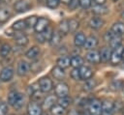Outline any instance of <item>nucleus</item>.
Segmentation results:
<instances>
[{
	"mask_svg": "<svg viewBox=\"0 0 124 115\" xmlns=\"http://www.w3.org/2000/svg\"><path fill=\"white\" fill-rule=\"evenodd\" d=\"M105 41L108 43L109 47L111 49H114L121 45V37L115 35L111 30L108 31L105 34Z\"/></svg>",
	"mask_w": 124,
	"mask_h": 115,
	"instance_id": "obj_1",
	"label": "nucleus"
},
{
	"mask_svg": "<svg viewBox=\"0 0 124 115\" xmlns=\"http://www.w3.org/2000/svg\"><path fill=\"white\" fill-rule=\"evenodd\" d=\"M90 115H102V101L98 99H93L88 105Z\"/></svg>",
	"mask_w": 124,
	"mask_h": 115,
	"instance_id": "obj_2",
	"label": "nucleus"
},
{
	"mask_svg": "<svg viewBox=\"0 0 124 115\" xmlns=\"http://www.w3.org/2000/svg\"><path fill=\"white\" fill-rule=\"evenodd\" d=\"M39 87H40V90L41 92L43 93H47L49 91L52 90L53 88V83L51 81V79L49 77H46V76H44L42 77L40 80H39Z\"/></svg>",
	"mask_w": 124,
	"mask_h": 115,
	"instance_id": "obj_3",
	"label": "nucleus"
},
{
	"mask_svg": "<svg viewBox=\"0 0 124 115\" xmlns=\"http://www.w3.org/2000/svg\"><path fill=\"white\" fill-rule=\"evenodd\" d=\"M54 92H55V96L58 97V98L68 97V95H69V87L65 82H59V83H57L55 85Z\"/></svg>",
	"mask_w": 124,
	"mask_h": 115,
	"instance_id": "obj_4",
	"label": "nucleus"
},
{
	"mask_svg": "<svg viewBox=\"0 0 124 115\" xmlns=\"http://www.w3.org/2000/svg\"><path fill=\"white\" fill-rule=\"evenodd\" d=\"M124 51V46L120 45L114 49H112L111 57H110V63L113 65L119 64V62L122 60V53Z\"/></svg>",
	"mask_w": 124,
	"mask_h": 115,
	"instance_id": "obj_5",
	"label": "nucleus"
},
{
	"mask_svg": "<svg viewBox=\"0 0 124 115\" xmlns=\"http://www.w3.org/2000/svg\"><path fill=\"white\" fill-rule=\"evenodd\" d=\"M114 111V102L109 100H106L102 102V115H113Z\"/></svg>",
	"mask_w": 124,
	"mask_h": 115,
	"instance_id": "obj_6",
	"label": "nucleus"
},
{
	"mask_svg": "<svg viewBox=\"0 0 124 115\" xmlns=\"http://www.w3.org/2000/svg\"><path fill=\"white\" fill-rule=\"evenodd\" d=\"M31 7H32V5L29 0H18L14 6L15 10L17 13H24V12L28 11Z\"/></svg>",
	"mask_w": 124,
	"mask_h": 115,
	"instance_id": "obj_7",
	"label": "nucleus"
},
{
	"mask_svg": "<svg viewBox=\"0 0 124 115\" xmlns=\"http://www.w3.org/2000/svg\"><path fill=\"white\" fill-rule=\"evenodd\" d=\"M48 24H49V20L46 17H39L37 22H36V25L34 27L35 31L37 33H42L44 32L47 27H48Z\"/></svg>",
	"mask_w": 124,
	"mask_h": 115,
	"instance_id": "obj_8",
	"label": "nucleus"
},
{
	"mask_svg": "<svg viewBox=\"0 0 124 115\" xmlns=\"http://www.w3.org/2000/svg\"><path fill=\"white\" fill-rule=\"evenodd\" d=\"M85 58L88 62L92 63V64H99L101 62V57H100V52L97 51V50H89L86 55H85Z\"/></svg>",
	"mask_w": 124,
	"mask_h": 115,
	"instance_id": "obj_9",
	"label": "nucleus"
},
{
	"mask_svg": "<svg viewBox=\"0 0 124 115\" xmlns=\"http://www.w3.org/2000/svg\"><path fill=\"white\" fill-rule=\"evenodd\" d=\"M14 76V70L11 67H5L0 72V80L3 82L10 81Z\"/></svg>",
	"mask_w": 124,
	"mask_h": 115,
	"instance_id": "obj_10",
	"label": "nucleus"
},
{
	"mask_svg": "<svg viewBox=\"0 0 124 115\" xmlns=\"http://www.w3.org/2000/svg\"><path fill=\"white\" fill-rule=\"evenodd\" d=\"M27 113L28 115H42V107L35 101H30L27 106Z\"/></svg>",
	"mask_w": 124,
	"mask_h": 115,
	"instance_id": "obj_11",
	"label": "nucleus"
},
{
	"mask_svg": "<svg viewBox=\"0 0 124 115\" xmlns=\"http://www.w3.org/2000/svg\"><path fill=\"white\" fill-rule=\"evenodd\" d=\"M30 71V65L28 62L24 61V60H21L18 62L17 64V69H16V72L18 75L20 76H23L25 74H27Z\"/></svg>",
	"mask_w": 124,
	"mask_h": 115,
	"instance_id": "obj_12",
	"label": "nucleus"
},
{
	"mask_svg": "<svg viewBox=\"0 0 124 115\" xmlns=\"http://www.w3.org/2000/svg\"><path fill=\"white\" fill-rule=\"evenodd\" d=\"M111 52L112 49L109 46H105L101 49L100 51V57H101V61L102 62H108L110 61V57H111Z\"/></svg>",
	"mask_w": 124,
	"mask_h": 115,
	"instance_id": "obj_13",
	"label": "nucleus"
},
{
	"mask_svg": "<svg viewBox=\"0 0 124 115\" xmlns=\"http://www.w3.org/2000/svg\"><path fill=\"white\" fill-rule=\"evenodd\" d=\"M97 45H98V39L94 36H89L88 38H86V41H85V43L83 46L87 50H92Z\"/></svg>",
	"mask_w": 124,
	"mask_h": 115,
	"instance_id": "obj_14",
	"label": "nucleus"
},
{
	"mask_svg": "<svg viewBox=\"0 0 124 115\" xmlns=\"http://www.w3.org/2000/svg\"><path fill=\"white\" fill-rule=\"evenodd\" d=\"M79 73H80V78L83 80H87L90 79L93 75V72L92 70L87 67V66H82L79 68Z\"/></svg>",
	"mask_w": 124,
	"mask_h": 115,
	"instance_id": "obj_15",
	"label": "nucleus"
},
{
	"mask_svg": "<svg viewBox=\"0 0 124 115\" xmlns=\"http://www.w3.org/2000/svg\"><path fill=\"white\" fill-rule=\"evenodd\" d=\"M85 41H86V37L83 33H81V32L76 33L75 38H74V43L76 46H78V47L83 46L85 43Z\"/></svg>",
	"mask_w": 124,
	"mask_h": 115,
	"instance_id": "obj_16",
	"label": "nucleus"
},
{
	"mask_svg": "<svg viewBox=\"0 0 124 115\" xmlns=\"http://www.w3.org/2000/svg\"><path fill=\"white\" fill-rule=\"evenodd\" d=\"M56 63H57V66L58 67H60L62 69H66L69 66H71V58L68 57V56H66V55H62V56H60L57 59Z\"/></svg>",
	"mask_w": 124,
	"mask_h": 115,
	"instance_id": "obj_17",
	"label": "nucleus"
},
{
	"mask_svg": "<svg viewBox=\"0 0 124 115\" xmlns=\"http://www.w3.org/2000/svg\"><path fill=\"white\" fill-rule=\"evenodd\" d=\"M51 74L54 78L58 79V80H62L64 77H65V71L64 69L58 67V66H55L52 70H51Z\"/></svg>",
	"mask_w": 124,
	"mask_h": 115,
	"instance_id": "obj_18",
	"label": "nucleus"
},
{
	"mask_svg": "<svg viewBox=\"0 0 124 115\" xmlns=\"http://www.w3.org/2000/svg\"><path fill=\"white\" fill-rule=\"evenodd\" d=\"M104 25V20L99 16H94L89 20V26L92 29H100Z\"/></svg>",
	"mask_w": 124,
	"mask_h": 115,
	"instance_id": "obj_19",
	"label": "nucleus"
},
{
	"mask_svg": "<svg viewBox=\"0 0 124 115\" xmlns=\"http://www.w3.org/2000/svg\"><path fill=\"white\" fill-rule=\"evenodd\" d=\"M39 54H40V49L38 46H32L31 48H29L26 53H25V56L31 60H35L39 57Z\"/></svg>",
	"mask_w": 124,
	"mask_h": 115,
	"instance_id": "obj_20",
	"label": "nucleus"
},
{
	"mask_svg": "<svg viewBox=\"0 0 124 115\" xmlns=\"http://www.w3.org/2000/svg\"><path fill=\"white\" fill-rule=\"evenodd\" d=\"M110 30H111L115 35L122 37V36L124 35V23H122V22H115V23L112 25V27H111Z\"/></svg>",
	"mask_w": 124,
	"mask_h": 115,
	"instance_id": "obj_21",
	"label": "nucleus"
},
{
	"mask_svg": "<svg viewBox=\"0 0 124 115\" xmlns=\"http://www.w3.org/2000/svg\"><path fill=\"white\" fill-rule=\"evenodd\" d=\"M108 12V9L104 5H95L92 8V13L97 15H103L106 14Z\"/></svg>",
	"mask_w": 124,
	"mask_h": 115,
	"instance_id": "obj_22",
	"label": "nucleus"
},
{
	"mask_svg": "<svg viewBox=\"0 0 124 115\" xmlns=\"http://www.w3.org/2000/svg\"><path fill=\"white\" fill-rule=\"evenodd\" d=\"M71 66L74 69H79L80 67L83 66V59L78 55L73 56L71 58Z\"/></svg>",
	"mask_w": 124,
	"mask_h": 115,
	"instance_id": "obj_23",
	"label": "nucleus"
},
{
	"mask_svg": "<svg viewBox=\"0 0 124 115\" xmlns=\"http://www.w3.org/2000/svg\"><path fill=\"white\" fill-rule=\"evenodd\" d=\"M56 102V99L54 96H48L45 99L44 102H43V107L46 109H50Z\"/></svg>",
	"mask_w": 124,
	"mask_h": 115,
	"instance_id": "obj_24",
	"label": "nucleus"
},
{
	"mask_svg": "<svg viewBox=\"0 0 124 115\" xmlns=\"http://www.w3.org/2000/svg\"><path fill=\"white\" fill-rule=\"evenodd\" d=\"M61 41V34L59 33V31H53V34L49 40V43L51 46H57L60 43Z\"/></svg>",
	"mask_w": 124,
	"mask_h": 115,
	"instance_id": "obj_25",
	"label": "nucleus"
},
{
	"mask_svg": "<svg viewBox=\"0 0 124 115\" xmlns=\"http://www.w3.org/2000/svg\"><path fill=\"white\" fill-rule=\"evenodd\" d=\"M65 109L66 108L62 107L58 103H55L49 110H50V112H51L52 115H65V113H66V110Z\"/></svg>",
	"mask_w": 124,
	"mask_h": 115,
	"instance_id": "obj_26",
	"label": "nucleus"
},
{
	"mask_svg": "<svg viewBox=\"0 0 124 115\" xmlns=\"http://www.w3.org/2000/svg\"><path fill=\"white\" fill-rule=\"evenodd\" d=\"M12 28H13L14 30H16V31H22V30H25V29L27 28L25 19H19V20L16 21V22L13 24Z\"/></svg>",
	"mask_w": 124,
	"mask_h": 115,
	"instance_id": "obj_27",
	"label": "nucleus"
},
{
	"mask_svg": "<svg viewBox=\"0 0 124 115\" xmlns=\"http://www.w3.org/2000/svg\"><path fill=\"white\" fill-rule=\"evenodd\" d=\"M24 104V96L21 93H18L16 96V99L13 104V107L15 109H20Z\"/></svg>",
	"mask_w": 124,
	"mask_h": 115,
	"instance_id": "obj_28",
	"label": "nucleus"
},
{
	"mask_svg": "<svg viewBox=\"0 0 124 115\" xmlns=\"http://www.w3.org/2000/svg\"><path fill=\"white\" fill-rule=\"evenodd\" d=\"M15 40H16V44L18 45H21V46H24L28 43V38L23 35V34H17L15 36Z\"/></svg>",
	"mask_w": 124,
	"mask_h": 115,
	"instance_id": "obj_29",
	"label": "nucleus"
},
{
	"mask_svg": "<svg viewBox=\"0 0 124 115\" xmlns=\"http://www.w3.org/2000/svg\"><path fill=\"white\" fill-rule=\"evenodd\" d=\"M59 33L62 35H66L69 33V20L63 19L59 23Z\"/></svg>",
	"mask_w": 124,
	"mask_h": 115,
	"instance_id": "obj_30",
	"label": "nucleus"
},
{
	"mask_svg": "<svg viewBox=\"0 0 124 115\" xmlns=\"http://www.w3.org/2000/svg\"><path fill=\"white\" fill-rule=\"evenodd\" d=\"M11 16V13L8 9L1 8L0 9V22H6Z\"/></svg>",
	"mask_w": 124,
	"mask_h": 115,
	"instance_id": "obj_31",
	"label": "nucleus"
},
{
	"mask_svg": "<svg viewBox=\"0 0 124 115\" xmlns=\"http://www.w3.org/2000/svg\"><path fill=\"white\" fill-rule=\"evenodd\" d=\"M95 86H96V82H95V80L94 79H87V80H85V82H84V84H83V90L84 91H91L92 89H94L95 88Z\"/></svg>",
	"mask_w": 124,
	"mask_h": 115,
	"instance_id": "obj_32",
	"label": "nucleus"
},
{
	"mask_svg": "<svg viewBox=\"0 0 124 115\" xmlns=\"http://www.w3.org/2000/svg\"><path fill=\"white\" fill-rule=\"evenodd\" d=\"M78 26H79V23H78V21L77 19L72 18V19L69 20V32L75 33L78 30Z\"/></svg>",
	"mask_w": 124,
	"mask_h": 115,
	"instance_id": "obj_33",
	"label": "nucleus"
},
{
	"mask_svg": "<svg viewBox=\"0 0 124 115\" xmlns=\"http://www.w3.org/2000/svg\"><path fill=\"white\" fill-rule=\"evenodd\" d=\"M11 46L8 43H4L0 47V56L1 57H7L11 52Z\"/></svg>",
	"mask_w": 124,
	"mask_h": 115,
	"instance_id": "obj_34",
	"label": "nucleus"
},
{
	"mask_svg": "<svg viewBox=\"0 0 124 115\" xmlns=\"http://www.w3.org/2000/svg\"><path fill=\"white\" fill-rule=\"evenodd\" d=\"M58 104L61 105L64 108H67L71 104V99L69 97H64V98H59L58 100Z\"/></svg>",
	"mask_w": 124,
	"mask_h": 115,
	"instance_id": "obj_35",
	"label": "nucleus"
},
{
	"mask_svg": "<svg viewBox=\"0 0 124 115\" xmlns=\"http://www.w3.org/2000/svg\"><path fill=\"white\" fill-rule=\"evenodd\" d=\"M37 20H38V17L35 16V15H31V16L26 17V18H25V21H26L27 27H35Z\"/></svg>",
	"mask_w": 124,
	"mask_h": 115,
	"instance_id": "obj_36",
	"label": "nucleus"
},
{
	"mask_svg": "<svg viewBox=\"0 0 124 115\" xmlns=\"http://www.w3.org/2000/svg\"><path fill=\"white\" fill-rule=\"evenodd\" d=\"M17 94H18V92H16V91H11V92L9 93V95H8V103L11 104L12 106H13V104H14L16 99Z\"/></svg>",
	"mask_w": 124,
	"mask_h": 115,
	"instance_id": "obj_37",
	"label": "nucleus"
},
{
	"mask_svg": "<svg viewBox=\"0 0 124 115\" xmlns=\"http://www.w3.org/2000/svg\"><path fill=\"white\" fill-rule=\"evenodd\" d=\"M42 34H43V36H44L45 40L49 42V40H50V38H51V36H52V34H53V30L48 26V27H47L44 32H42Z\"/></svg>",
	"mask_w": 124,
	"mask_h": 115,
	"instance_id": "obj_38",
	"label": "nucleus"
},
{
	"mask_svg": "<svg viewBox=\"0 0 124 115\" xmlns=\"http://www.w3.org/2000/svg\"><path fill=\"white\" fill-rule=\"evenodd\" d=\"M59 3H60V0H46V4L48 8L50 9H55L59 6Z\"/></svg>",
	"mask_w": 124,
	"mask_h": 115,
	"instance_id": "obj_39",
	"label": "nucleus"
},
{
	"mask_svg": "<svg viewBox=\"0 0 124 115\" xmlns=\"http://www.w3.org/2000/svg\"><path fill=\"white\" fill-rule=\"evenodd\" d=\"M71 77L74 80H80V73H79V69H73L71 72Z\"/></svg>",
	"mask_w": 124,
	"mask_h": 115,
	"instance_id": "obj_40",
	"label": "nucleus"
},
{
	"mask_svg": "<svg viewBox=\"0 0 124 115\" xmlns=\"http://www.w3.org/2000/svg\"><path fill=\"white\" fill-rule=\"evenodd\" d=\"M92 5V0H79V6L82 9H88Z\"/></svg>",
	"mask_w": 124,
	"mask_h": 115,
	"instance_id": "obj_41",
	"label": "nucleus"
},
{
	"mask_svg": "<svg viewBox=\"0 0 124 115\" xmlns=\"http://www.w3.org/2000/svg\"><path fill=\"white\" fill-rule=\"evenodd\" d=\"M8 114V104L4 101L0 102V115H7Z\"/></svg>",
	"mask_w": 124,
	"mask_h": 115,
	"instance_id": "obj_42",
	"label": "nucleus"
},
{
	"mask_svg": "<svg viewBox=\"0 0 124 115\" xmlns=\"http://www.w3.org/2000/svg\"><path fill=\"white\" fill-rule=\"evenodd\" d=\"M78 6H79V0H73V1L69 4L70 10H75Z\"/></svg>",
	"mask_w": 124,
	"mask_h": 115,
	"instance_id": "obj_43",
	"label": "nucleus"
},
{
	"mask_svg": "<svg viewBox=\"0 0 124 115\" xmlns=\"http://www.w3.org/2000/svg\"><path fill=\"white\" fill-rule=\"evenodd\" d=\"M35 39H36V41L39 42V43H44V42L46 41L42 33H37L36 36H35Z\"/></svg>",
	"mask_w": 124,
	"mask_h": 115,
	"instance_id": "obj_44",
	"label": "nucleus"
},
{
	"mask_svg": "<svg viewBox=\"0 0 124 115\" xmlns=\"http://www.w3.org/2000/svg\"><path fill=\"white\" fill-rule=\"evenodd\" d=\"M92 1L95 3V5H105L107 0H92Z\"/></svg>",
	"mask_w": 124,
	"mask_h": 115,
	"instance_id": "obj_45",
	"label": "nucleus"
},
{
	"mask_svg": "<svg viewBox=\"0 0 124 115\" xmlns=\"http://www.w3.org/2000/svg\"><path fill=\"white\" fill-rule=\"evenodd\" d=\"M73 0H60V2H62V3H64V4H70L71 2H72Z\"/></svg>",
	"mask_w": 124,
	"mask_h": 115,
	"instance_id": "obj_46",
	"label": "nucleus"
},
{
	"mask_svg": "<svg viewBox=\"0 0 124 115\" xmlns=\"http://www.w3.org/2000/svg\"><path fill=\"white\" fill-rule=\"evenodd\" d=\"M70 115H79L77 111H75V110H72L71 112H70Z\"/></svg>",
	"mask_w": 124,
	"mask_h": 115,
	"instance_id": "obj_47",
	"label": "nucleus"
},
{
	"mask_svg": "<svg viewBox=\"0 0 124 115\" xmlns=\"http://www.w3.org/2000/svg\"><path fill=\"white\" fill-rule=\"evenodd\" d=\"M122 60L124 61V51H123V53H122Z\"/></svg>",
	"mask_w": 124,
	"mask_h": 115,
	"instance_id": "obj_48",
	"label": "nucleus"
},
{
	"mask_svg": "<svg viewBox=\"0 0 124 115\" xmlns=\"http://www.w3.org/2000/svg\"><path fill=\"white\" fill-rule=\"evenodd\" d=\"M122 91H123V93H124V84L122 85Z\"/></svg>",
	"mask_w": 124,
	"mask_h": 115,
	"instance_id": "obj_49",
	"label": "nucleus"
},
{
	"mask_svg": "<svg viewBox=\"0 0 124 115\" xmlns=\"http://www.w3.org/2000/svg\"><path fill=\"white\" fill-rule=\"evenodd\" d=\"M121 15H122V17H123V18H124V12H123V13H122V14H121Z\"/></svg>",
	"mask_w": 124,
	"mask_h": 115,
	"instance_id": "obj_50",
	"label": "nucleus"
},
{
	"mask_svg": "<svg viewBox=\"0 0 124 115\" xmlns=\"http://www.w3.org/2000/svg\"><path fill=\"white\" fill-rule=\"evenodd\" d=\"M112 1H113V2H116V1H118V0H112Z\"/></svg>",
	"mask_w": 124,
	"mask_h": 115,
	"instance_id": "obj_51",
	"label": "nucleus"
},
{
	"mask_svg": "<svg viewBox=\"0 0 124 115\" xmlns=\"http://www.w3.org/2000/svg\"><path fill=\"white\" fill-rule=\"evenodd\" d=\"M42 115H47V114H42Z\"/></svg>",
	"mask_w": 124,
	"mask_h": 115,
	"instance_id": "obj_52",
	"label": "nucleus"
},
{
	"mask_svg": "<svg viewBox=\"0 0 124 115\" xmlns=\"http://www.w3.org/2000/svg\"><path fill=\"white\" fill-rule=\"evenodd\" d=\"M11 115H15V114H11Z\"/></svg>",
	"mask_w": 124,
	"mask_h": 115,
	"instance_id": "obj_53",
	"label": "nucleus"
}]
</instances>
